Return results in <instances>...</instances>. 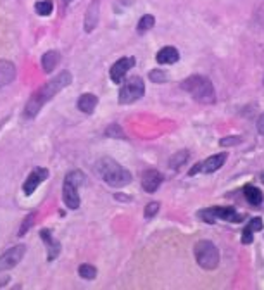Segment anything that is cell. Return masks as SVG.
<instances>
[{
	"mask_svg": "<svg viewBox=\"0 0 264 290\" xmlns=\"http://www.w3.org/2000/svg\"><path fill=\"white\" fill-rule=\"evenodd\" d=\"M69 83H71V73L69 71H63L59 76L52 78L47 85H44L37 93L31 95V99H29L28 104H26L24 114L28 116V118H35V116L38 114V111L42 109V106H44L47 100H50L54 95H57V93L61 92L63 89H66Z\"/></svg>",
	"mask_w": 264,
	"mask_h": 290,
	"instance_id": "cell-1",
	"label": "cell"
},
{
	"mask_svg": "<svg viewBox=\"0 0 264 290\" xmlns=\"http://www.w3.org/2000/svg\"><path fill=\"white\" fill-rule=\"evenodd\" d=\"M181 89L187 93H190L192 99L198 104H214L216 102V92L214 85L209 78L200 76V74H192L185 81H181Z\"/></svg>",
	"mask_w": 264,
	"mask_h": 290,
	"instance_id": "cell-2",
	"label": "cell"
},
{
	"mask_svg": "<svg viewBox=\"0 0 264 290\" xmlns=\"http://www.w3.org/2000/svg\"><path fill=\"white\" fill-rule=\"evenodd\" d=\"M95 171L107 185L110 187H125L132 181V173L121 164H117L110 157H102L97 161Z\"/></svg>",
	"mask_w": 264,
	"mask_h": 290,
	"instance_id": "cell-3",
	"label": "cell"
},
{
	"mask_svg": "<svg viewBox=\"0 0 264 290\" xmlns=\"http://www.w3.org/2000/svg\"><path fill=\"white\" fill-rule=\"evenodd\" d=\"M194 254H195V261L202 269H207V271H213L218 268L220 265V250L209 240H200V242L195 244L194 247Z\"/></svg>",
	"mask_w": 264,
	"mask_h": 290,
	"instance_id": "cell-4",
	"label": "cell"
},
{
	"mask_svg": "<svg viewBox=\"0 0 264 290\" xmlns=\"http://www.w3.org/2000/svg\"><path fill=\"white\" fill-rule=\"evenodd\" d=\"M197 214L200 220L207 221V223H214L216 220H223V221H228V223H242V221L245 220L243 214H240L235 207H230V206H214V207H209V209L198 211Z\"/></svg>",
	"mask_w": 264,
	"mask_h": 290,
	"instance_id": "cell-5",
	"label": "cell"
},
{
	"mask_svg": "<svg viewBox=\"0 0 264 290\" xmlns=\"http://www.w3.org/2000/svg\"><path fill=\"white\" fill-rule=\"evenodd\" d=\"M145 93V85L140 76H132L119 90V104H132L135 100L142 99Z\"/></svg>",
	"mask_w": 264,
	"mask_h": 290,
	"instance_id": "cell-6",
	"label": "cell"
},
{
	"mask_svg": "<svg viewBox=\"0 0 264 290\" xmlns=\"http://www.w3.org/2000/svg\"><path fill=\"white\" fill-rule=\"evenodd\" d=\"M228 159V154L226 152H221V154H216V156H211V157H207L204 162H197V164L194 166V168L188 171V175L190 177H195L197 173H214L218 171V169L221 168V166L226 162Z\"/></svg>",
	"mask_w": 264,
	"mask_h": 290,
	"instance_id": "cell-7",
	"label": "cell"
},
{
	"mask_svg": "<svg viewBox=\"0 0 264 290\" xmlns=\"http://www.w3.org/2000/svg\"><path fill=\"white\" fill-rule=\"evenodd\" d=\"M26 252V245L19 244L16 247H11L9 250H5V254L0 257V271H5V269H12L14 266L19 265V261L22 259Z\"/></svg>",
	"mask_w": 264,
	"mask_h": 290,
	"instance_id": "cell-8",
	"label": "cell"
},
{
	"mask_svg": "<svg viewBox=\"0 0 264 290\" xmlns=\"http://www.w3.org/2000/svg\"><path fill=\"white\" fill-rule=\"evenodd\" d=\"M47 178H48V169H44V168L33 169V171L29 173V177L26 178L24 185H22V192H24L26 195H31L37 190L38 185L47 180Z\"/></svg>",
	"mask_w": 264,
	"mask_h": 290,
	"instance_id": "cell-9",
	"label": "cell"
},
{
	"mask_svg": "<svg viewBox=\"0 0 264 290\" xmlns=\"http://www.w3.org/2000/svg\"><path fill=\"white\" fill-rule=\"evenodd\" d=\"M162 181H164L162 173L155 171V169H149V171L143 173V177H142V188L147 194H154V192L161 187Z\"/></svg>",
	"mask_w": 264,
	"mask_h": 290,
	"instance_id": "cell-10",
	"label": "cell"
},
{
	"mask_svg": "<svg viewBox=\"0 0 264 290\" xmlns=\"http://www.w3.org/2000/svg\"><path fill=\"white\" fill-rule=\"evenodd\" d=\"M133 66H135V57H123V59H119L110 67V73H109L110 80H112L114 83H119Z\"/></svg>",
	"mask_w": 264,
	"mask_h": 290,
	"instance_id": "cell-11",
	"label": "cell"
},
{
	"mask_svg": "<svg viewBox=\"0 0 264 290\" xmlns=\"http://www.w3.org/2000/svg\"><path fill=\"white\" fill-rule=\"evenodd\" d=\"M100 19V2L99 0H92V4L88 5L87 12H85V31L90 33V31L95 30V26L99 24Z\"/></svg>",
	"mask_w": 264,
	"mask_h": 290,
	"instance_id": "cell-12",
	"label": "cell"
},
{
	"mask_svg": "<svg viewBox=\"0 0 264 290\" xmlns=\"http://www.w3.org/2000/svg\"><path fill=\"white\" fill-rule=\"evenodd\" d=\"M63 197L66 206L71 209H78L80 207V194H78V185L71 183L69 180L64 178V187H63Z\"/></svg>",
	"mask_w": 264,
	"mask_h": 290,
	"instance_id": "cell-13",
	"label": "cell"
},
{
	"mask_svg": "<svg viewBox=\"0 0 264 290\" xmlns=\"http://www.w3.org/2000/svg\"><path fill=\"white\" fill-rule=\"evenodd\" d=\"M40 237H42V240H44L45 245L48 247V261H54L55 257L59 256V252H61V242L54 240L50 230H42Z\"/></svg>",
	"mask_w": 264,
	"mask_h": 290,
	"instance_id": "cell-14",
	"label": "cell"
},
{
	"mask_svg": "<svg viewBox=\"0 0 264 290\" xmlns=\"http://www.w3.org/2000/svg\"><path fill=\"white\" fill-rule=\"evenodd\" d=\"M16 78V67L9 61L0 59V89H4L5 85L12 83Z\"/></svg>",
	"mask_w": 264,
	"mask_h": 290,
	"instance_id": "cell-15",
	"label": "cell"
},
{
	"mask_svg": "<svg viewBox=\"0 0 264 290\" xmlns=\"http://www.w3.org/2000/svg\"><path fill=\"white\" fill-rule=\"evenodd\" d=\"M180 59V54L175 47H162L155 55V61L159 64H175Z\"/></svg>",
	"mask_w": 264,
	"mask_h": 290,
	"instance_id": "cell-16",
	"label": "cell"
},
{
	"mask_svg": "<svg viewBox=\"0 0 264 290\" xmlns=\"http://www.w3.org/2000/svg\"><path fill=\"white\" fill-rule=\"evenodd\" d=\"M243 197H245L247 201H249V204H252V206H261L264 201L263 192H261L257 187H254L252 183L243 185Z\"/></svg>",
	"mask_w": 264,
	"mask_h": 290,
	"instance_id": "cell-17",
	"label": "cell"
},
{
	"mask_svg": "<svg viewBox=\"0 0 264 290\" xmlns=\"http://www.w3.org/2000/svg\"><path fill=\"white\" fill-rule=\"evenodd\" d=\"M97 104H99V99H97L93 93H83V95L78 99V109L81 111V112H93L97 107Z\"/></svg>",
	"mask_w": 264,
	"mask_h": 290,
	"instance_id": "cell-18",
	"label": "cell"
},
{
	"mask_svg": "<svg viewBox=\"0 0 264 290\" xmlns=\"http://www.w3.org/2000/svg\"><path fill=\"white\" fill-rule=\"evenodd\" d=\"M59 61H61V55H59V52H55V50L47 52V54L42 57V66H44L45 73H52V71L55 69V66H57Z\"/></svg>",
	"mask_w": 264,
	"mask_h": 290,
	"instance_id": "cell-19",
	"label": "cell"
},
{
	"mask_svg": "<svg viewBox=\"0 0 264 290\" xmlns=\"http://www.w3.org/2000/svg\"><path fill=\"white\" fill-rule=\"evenodd\" d=\"M154 24H155L154 16L145 14V16H142V18H140L138 26H136V31H138V33H145V31L152 30V28H154Z\"/></svg>",
	"mask_w": 264,
	"mask_h": 290,
	"instance_id": "cell-20",
	"label": "cell"
},
{
	"mask_svg": "<svg viewBox=\"0 0 264 290\" xmlns=\"http://www.w3.org/2000/svg\"><path fill=\"white\" fill-rule=\"evenodd\" d=\"M188 156H190V152H188V151H180V152H176V154L171 157V161H169V166H171L173 169H178L181 164H185V162H187Z\"/></svg>",
	"mask_w": 264,
	"mask_h": 290,
	"instance_id": "cell-21",
	"label": "cell"
},
{
	"mask_svg": "<svg viewBox=\"0 0 264 290\" xmlns=\"http://www.w3.org/2000/svg\"><path fill=\"white\" fill-rule=\"evenodd\" d=\"M52 9H54V2H52V0H40V2H37V5H35V11L40 16H48L52 12Z\"/></svg>",
	"mask_w": 264,
	"mask_h": 290,
	"instance_id": "cell-22",
	"label": "cell"
},
{
	"mask_svg": "<svg viewBox=\"0 0 264 290\" xmlns=\"http://www.w3.org/2000/svg\"><path fill=\"white\" fill-rule=\"evenodd\" d=\"M78 273H80V276L85 280H93L97 276V269H95V266H92V265H81Z\"/></svg>",
	"mask_w": 264,
	"mask_h": 290,
	"instance_id": "cell-23",
	"label": "cell"
},
{
	"mask_svg": "<svg viewBox=\"0 0 264 290\" xmlns=\"http://www.w3.org/2000/svg\"><path fill=\"white\" fill-rule=\"evenodd\" d=\"M149 78H151V81H154V83H164V81H168V73L161 69H154L149 73Z\"/></svg>",
	"mask_w": 264,
	"mask_h": 290,
	"instance_id": "cell-24",
	"label": "cell"
},
{
	"mask_svg": "<svg viewBox=\"0 0 264 290\" xmlns=\"http://www.w3.org/2000/svg\"><path fill=\"white\" fill-rule=\"evenodd\" d=\"M159 207H161V204L159 202H149L145 207V218L147 220H151V218H154L155 214L159 213Z\"/></svg>",
	"mask_w": 264,
	"mask_h": 290,
	"instance_id": "cell-25",
	"label": "cell"
},
{
	"mask_svg": "<svg viewBox=\"0 0 264 290\" xmlns=\"http://www.w3.org/2000/svg\"><path fill=\"white\" fill-rule=\"evenodd\" d=\"M240 142H242L240 136H224V138L220 140V145H223V147H233V145H239Z\"/></svg>",
	"mask_w": 264,
	"mask_h": 290,
	"instance_id": "cell-26",
	"label": "cell"
},
{
	"mask_svg": "<svg viewBox=\"0 0 264 290\" xmlns=\"http://www.w3.org/2000/svg\"><path fill=\"white\" fill-rule=\"evenodd\" d=\"M247 226H249L252 231H261L264 228V223H263V220H261V218H254V220L249 221V224H247Z\"/></svg>",
	"mask_w": 264,
	"mask_h": 290,
	"instance_id": "cell-27",
	"label": "cell"
},
{
	"mask_svg": "<svg viewBox=\"0 0 264 290\" xmlns=\"http://www.w3.org/2000/svg\"><path fill=\"white\" fill-rule=\"evenodd\" d=\"M252 235H254V231L250 230L249 226H245V228H243V231H242V242L245 244V245H249V244L254 240Z\"/></svg>",
	"mask_w": 264,
	"mask_h": 290,
	"instance_id": "cell-28",
	"label": "cell"
},
{
	"mask_svg": "<svg viewBox=\"0 0 264 290\" xmlns=\"http://www.w3.org/2000/svg\"><path fill=\"white\" fill-rule=\"evenodd\" d=\"M33 220H35V214L31 213V214H29V216H28V220L24 221V224H22V230L19 231V235H24L26 230H28V226H29V223H31V221H33Z\"/></svg>",
	"mask_w": 264,
	"mask_h": 290,
	"instance_id": "cell-29",
	"label": "cell"
},
{
	"mask_svg": "<svg viewBox=\"0 0 264 290\" xmlns=\"http://www.w3.org/2000/svg\"><path fill=\"white\" fill-rule=\"evenodd\" d=\"M257 132L261 133V135L264 136V112L259 116V119H257Z\"/></svg>",
	"mask_w": 264,
	"mask_h": 290,
	"instance_id": "cell-30",
	"label": "cell"
},
{
	"mask_svg": "<svg viewBox=\"0 0 264 290\" xmlns=\"http://www.w3.org/2000/svg\"><path fill=\"white\" fill-rule=\"evenodd\" d=\"M263 83H264V78H263Z\"/></svg>",
	"mask_w": 264,
	"mask_h": 290,
	"instance_id": "cell-31",
	"label": "cell"
}]
</instances>
